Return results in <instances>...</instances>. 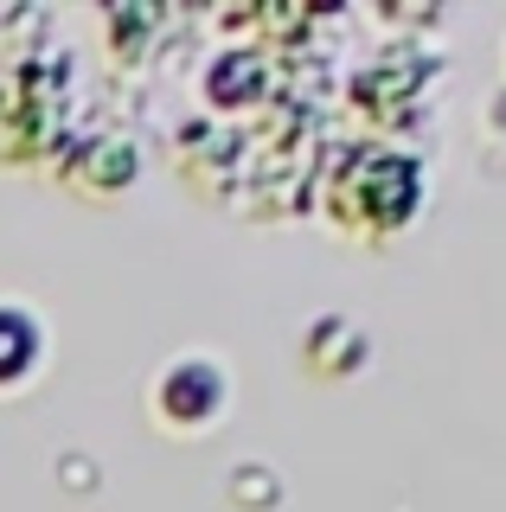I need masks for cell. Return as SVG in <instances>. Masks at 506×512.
<instances>
[{
    "instance_id": "cell-1",
    "label": "cell",
    "mask_w": 506,
    "mask_h": 512,
    "mask_svg": "<svg viewBox=\"0 0 506 512\" xmlns=\"http://www.w3.org/2000/svg\"><path fill=\"white\" fill-rule=\"evenodd\" d=\"M45 352V327L26 308H0V384H20Z\"/></svg>"
}]
</instances>
